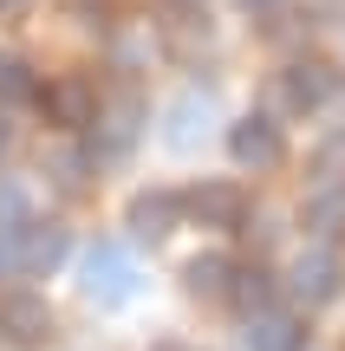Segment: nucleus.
<instances>
[{
	"instance_id": "f257e3e1",
	"label": "nucleus",
	"mask_w": 345,
	"mask_h": 351,
	"mask_svg": "<svg viewBox=\"0 0 345 351\" xmlns=\"http://www.w3.org/2000/svg\"><path fill=\"white\" fill-rule=\"evenodd\" d=\"M85 130H91V163H124L137 130H143V104L130 98V91H117L111 104H98V117H91Z\"/></svg>"
},
{
	"instance_id": "f03ea898",
	"label": "nucleus",
	"mask_w": 345,
	"mask_h": 351,
	"mask_svg": "<svg viewBox=\"0 0 345 351\" xmlns=\"http://www.w3.org/2000/svg\"><path fill=\"white\" fill-rule=\"evenodd\" d=\"M78 287H85V300H98V306H124L130 293H137V267H130L124 247L98 241V247L85 254V267H78Z\"/></svg>"
},
{
	"instance_id": "7ed1b4c3",
	"label": "nucleus",
	"mask_w": 345,
	"mask_h": 351,
	"mask_svg": "<svg viewBox=\"0 0 345 351\" xmlns=\"http://www.w3.org/2000/svg\"><path fill=\"white\" fill-rule=\"evenodd\" d=\"M287 287H294L300 306H333L339 287H345V267H339L333 241H313V247H300V261H294V274H287Z\"/></svg>"
},
{
	"instance_id": "20e7f679",
	"label": "nucleus",
	"mask_w": 345,
	"mask_h": 351,
	"mask_svg": "<svg viewBox=\"0 0 345 351\" xmlns=\"http://www.w3.org/2000/svg\"><path fill=\"white\" fill-rule=\"evenodd\" d=\"M333 98H339V72L326 59H294L281 72V104H287V111L313 117V111H326Z\"/></svg>"
},
{
	"instance_id": "39448f33",
	"label": "nucleus",
	"mask_w": 345,
	"mask_h": 351,
	"mask_svg": "<svg viewBox=\"0 0 345 351\" xmlns=\"http://www.w3.org/2000/svg\"><path fill=\"white\" fill-rule=\"evenodd\" d=\"M228 156H235L241 169H281L287 137H281V124H274V117L248 111L241 124H228Z\"/></svg>"
},
{
	"instance_id": "423d86ee",
	"label": "nucleus",
	"mask_w": 345,
	"mask_h": 351,
	"mask_svg": "<svg viewBox=\"0 0 345 351\" xmlns=\"http://www.w3.org/2000/svg\"><path fill=\"white\" fill-rule=\"evenodd\" d=\"M39 111H46V124L59 130H85L91 117H98V91L85 85V78H52V85H39Z\"/></svg>"
},
{
	"instance_id": "0eeeda50",
	"label": "nucleus",
	"mask_w": 345,
	"mask_h": 351,
	"mask_svg": "<svg viewBox=\"0 0 345 351\" xmlns=\"http://www.w3.org/2000/svg\"><path fill=\"white\" fill-rule=\"evenodd\" d=\"M46 332H52V313H46L39 293H0V339H13V345H46Z\"/></svg>"
},
{
	"instance_id": "6e6552de",
	"label": "nucleus",
	"mask_w": 345,
	"mask_h": 351,
	"mask_svg": "<svg viewBox=\"0 0 345 351\" xmlns=\"http://www.w3.org/2000/svg\"><path fill=\"white\" fill-rule=\"evenodd\" d=\"M182 208H189L202 228H241V221H248V195H241L235 182H202V189H189Z\"/></svg>"
},
{
	"instance_id": "1a4fd4ad",
	"label": "nucleus",
	"mask_w": 345,
	"mask_h": 351,
	"mask_svg": "<svg viewBox=\"0 0 345 351\" xmlns=\"http://www.w3.org/2000/svg\"><path fill=\"white\" fill-rule=\"evenodd\" d=\"M65 228L59 221H26L20 228V280H39V274H52V267L65 261Z\"/></svg>"
},
{
	"instance_id": "9d476101",
	"label": "nucleus",
	"mask_w": 345,
	"mask_h": 351,
	"mask_svg": "<svg viewBox=\"0 0 345 351\" xmlns=\"http://www.w3.org/2000/svg\"><path fill=\"white\" fill-rule=\"evenodd\" d=\"M182 215H189L182 195H169V189H143V195L130 202V234H137V241H163Z\"/></svg>"
},
{
	"instance_id": "9b49d317",
	"label": "nucleus",
	"mask_w": 345,
	"mask_h": 351,
	"mask_svg": "<svg viewBox=\"0 0 345 351\" xmlns=\"http://www.w3.org/2000/svg\"><path fill=\"white\" fill-rule=\"evenodd\" d=\"M248 351H307V326L294 313L261 306V313H248Z\"/></svg>"
},
{
	"instance_id": "f8f14e48",
	"label": "nucleus",
	"mask_w": 345,
	"mask_h": 351,
	"mask_svg": "<svg viewBox=\"0 0 345 351\" xmlns=\"http://www.w3.org/2000/svg\"><path fill=\"white\" fill-rule=\"evenodd\" d=\"M307 228L313 241H345V176H326L307 195Z\"/></svg>"
},
{
	"instance_id": "ddd939ff",
	"label": "nucleus",
	"mask_w": 345,
	"mask_h": 351,
	"mask_svg": "<svg viewBox=\"0 0 345 351\" xmlns=\"http://www.w3.org/2000/svg\"><path fill=\"white\" fill-rule=\"evenodd\" d=\"M182 280H189L195 300H228V287H235V261H228V254H195V261L182 267Z\"/></svg>"
},
{
	"instance_id": "4468645a",
	"label": "nucleus",
	"mask_w": 345,
	"mask_h": 351,
	"mask_svg": "<svg viewBox=\"0 0 345 351\" xmlns=\"http://www.w3.org/2000/svg\"><path fill=\"white\" fill-rule=\"evenodd\" d=\"M228 300L241 306V313H261V306H274V274H267V267H235Z\"/></svg>"
},
{
	"instance_id": "2eb2a0df",
	"label": "nucleus",
	"mask_w": 345,
	"mask_h": 351,
	"mask_svg": "<svg viewBox=\"0 0 345 351\" xmlns=\"http://www.w3.org/2000/svg\"><path fill=\"white\" fill-rule=\"evenodd\" d=\"M202 117H209V91H202V98L189 91V98L169 111V143H176V150H195V137H202Z\"/></svg>"
},
{
	"instance_id": "dca6fc26",
	"label": "nucleus",
	"mask_w": 345,
	"mask_h": 351,
	"mask_svg": "<svg viewBox=\"0 0 345 351\" xmlns=\"http://www.w3.org/2000/svg\"><path fill=\"white\" fill-rule=\"evenodd\" d=\"M26 98H39L33 65H26V59H13V52H0V104H26Z\"/></svg>"
},
{
	"instance_id": "f3484780",
	"label": "nucleus",
	"mask_w": 345,
	"mask_h": 351,
	"mask_svg": "<svg viewBox=\"0 0 345 351\" xmlns=\"http://www.w3.org/2000/svg\"><path fill=\"white\" fill-rule=\"evenodd\" d=\"M33 221V202H26L20 182H0V228H26Z\"/></svg>"
},
{
	"instance_id": "a211bd4d",
	"label": "nucleus",
	"mask_w": 345,
	"mask_h": 351,
	"mask_svg": "<svg viewBox=\"0 0 345 351\" xmlns=\"http://www.w3.org/2000/svg\"><path fill=\"white\" fill-rule=\"evenodd\" d=\"M85 169H91V156H59V163H52L59 189H85Z\"/></svg>"
},
{
	"instance_id": "6ab92c4d",
	"label": "nucleus",
	"mask_w": 345,
	"mask_h": 351,
	"mask_svg": "<svg viewBox=\"0 0 345 351\" xmlns=\"http://www.w3.org/2000/svg\"><path fill=\"white\" fill-rule=\"evenodd\" d=\"M235 7H241V13H254V20H267V13H274V7H287V0H235Z\"/></svg>"
},
{
	"instance_id": "aec40b11",
	"label": "nucleus",
	"mask_w": 345,
	"mask_h": 351,
	"mask_svg": "<svg viewBox=\"0 0 345 351\" xmlns=\"http://www.w3.org/2000/svg\"><path fill=\"white\" fill-rule=\"evenodd\" d=\"M7 143H13V124H7V117H0V156H7Z\"/></svg>"
},
{
	"instance_id": "412c9836",
	"label": "nucleus",
	"mask_w": 345,
	"mask_h": 351,
	"mask_svg": "<svg viewBox=\"0 0 345 351\" xmlns=\"http://www.w3.org/2000/svg\"><path fill=\"white\" fill-rule=\"evenodd\" d=\"M0 7H7V0H0Z\"/></svg>"
}]
</instances>
